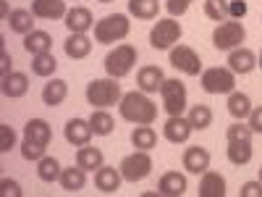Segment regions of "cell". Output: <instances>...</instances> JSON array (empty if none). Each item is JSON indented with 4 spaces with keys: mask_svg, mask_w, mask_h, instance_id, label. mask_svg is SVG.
Masks as SVG:
<instances>
[{
    "mask_svg": "<svg viewBox=\"0 0 262 197\" xmlns=\"http://www.w3.org/2000/svg\"><path fill=\"white\" fill-rule=\"evenodd\" d=\"M118 113L123 121L128 124H155L158 119V105L149 100L147 92L142 90H134V92H126L118 103Z\"/></svg>",
    "mask_w": 262,
    "mask_h": 197,
    "instance_id": "cell-1",
    "label": "cell"
},
{
    "mask_svg": "<svg viewBox=\"0 0 262 197\" xmlns=\"http://www.w3.org/2000/svg\"><path fill=\"white\" fill-rule=\"evenodd\" d=\"M86 103L92 108H113L121 103L123 92H121V84L113 76H102V79H92L86 84Z\"/></svg>",
    "mask_w": 262,
    "mask_h": 197,
    "instance_id": "cell-2",
    "label": "cell"
},
{
    "mask_svg": "<svg viewBox=\"0 0 262 197\" xmlns=\"http://www.w3.org/2000/svg\"><path fill=\"white\" fill-rule=\"evenodd\" d=\"M131 32V21L126 13H111L100 18L95 24V42H100V45H113V42H121L126 40Z\"/></svg>",
    "mask_w": 262,
    "mask_h": 197,
    "instance_id": "cell-3",
    "label": "cell"
},
{
    "mask_svg": "<svg viewBox=\"0 0 262 197\" xmlns=\"http://www.w3.org/2000/svg\"><path fill=\"white\" fill-rule=\"evenodd\" d=\"M137 61H139V53H137L134 45H128V42L116 45V50H111L105 55V74L113 76V79H123L134 71Z\"/></svg>",
    "mask_w": 262,
    "mask_h": 197,
    "instance_id": "cell-4",
    "label": "cell"
},
{
    "mask_svg": "<svg viewBox=\"0 0 262 197\" xmlns=\"http://www.w3.org/2000/svg\"><path fill=\"white\" fill-rule=\"evenodd\" d=\"M200 84L207 95H231L236 90V74L228 66H210V69H202Z\"/></svg>",
    "mask_w": 262,
    "mask_h": 197,
    "instance_id": "cell-5",
    "label": "cell"
},
{
    "mask_svg": "<svg viewBox=\"0 0 262 197\" xmlns=\"http://www.w3.org/2000/svg\"><path fill=\"white\" fill-rule=\"evenodd\" d=\"M247 40V29L238 18H228L223 24H217L212 32V45L217 50H226L231 53L233 48H242V42Z\"/></svg>",
    "mask_w": 262,
    "mask_h": 197,
    "instance_id": "cell-6",
    "label": "cell"
},
{
    "mask_svg": "<svg viewBox=\"0 0 262 197\" xmlns=\"http://www.w3.org/2000/svg\"><path fill=\"white\" fill-rule=\"evenodd\" d=\"M121 176L123 182H131V184H137L142 179H147L149 173H152V158H149V150H134L131 155H126L121 161Z\"/></svg>",
    "mask_w": 262,
    "mask_h": 197,
    "instance_id": "cell-7",
    "label": "cell"
},
{
    "mask_svg": "<svg viewBox=\"0 0 262 197\" xmlns=\"http://www.w3.org/2000/svg\"><path fill=\"white\" fill-rule=\"evenodd\" d=\"M181 34H184V29L173 16L170 18H158V24L149 32V45L155 50H170L181 40Z\"/></svg>",
    "mask_w": 262,
    "mask_h": 197,
    "instance_id": "cell-8",
    "label": "cell"
},
{
    "mask_svg": "<svg viewBox=\"0 0 262 197\" xmlns=\"http://www.w3.org/2000/svg\"><path fill=\"white\" fill-rule=\"evenodd\" d=\"M160 97L168 116H184L189 103H186V84L181 79H165L160 87Z\"/></svg>",
    "mask_w": 262,
    "mask_h": 197,
    "instance_id": "cell-9",
    "label": "cell"
},
{
    "mask_svg": "<svg viewBox=\"0 0 262 197\" xmlns=\"http://www.w3.org/2000/svg\"><path fill=\"white\" fill-rule=\"evenodd\" d=\"M170 66L186 76H200L202 74V61L194 48L189 45H173L170 48Z\"/></svg>",
    "mask_w": 262,
    "mask_h": 197,
    "instance_id": "cell-10",
    "label": "cell"
},
{
    "mask_svg": "<svg viewBox=\"0 0 262 197\" xmlns=\"http://www.w3.org/2000/svg\"><path fill=\"white\" fill-rule=\"evenodd\" d=\"M63 137H66V142L74 145V147L90 145V140L95 137V131H92V126H90V119H71V121H66Z\"/></svg>",
    "mask_w": 262,
    "mask_h": 197,
    "instance_id": "cell-11",
    "label": "cell"
},
{
    "mask_svg": "<svg viewBox=\"0 0 262 197\" xmlns=\"http://www.w3.org/2000/svg\"><path fill=\"white\" fill-rule=\"evenodd\" d=\"M66 29H69L71 34H86L92 27H95V16L90 8H84V6H74L69 8V13H66Z\"/></svg>",
    "mask_w": 262,
    "mask_h": 197,
    "instance_id": "cell-12",
    "label": "cell"
},
{
    "mask_svg": "<svg viewBox=\"0 0 262 197\" xmlns=\"http://www.w3.org/2000/svg\"><path fill=\"white\" fill-rule=\"evenodd\" d=\"M191 131H194V126L189 124V119H184V116H168V121L163 126V137L170 145H184V142H189Z\"/></svg>",
    "mask_w": 262,
    "mask_h": 197,
    "instance_id": "cell-13",
    "label": "cell"
},
{
    "mask_svg": "<svg viewBox=\"0 0 262 197\" xmlns=\"http://www.w3.org/2000/svg\"><path fill=\"white\" fill-rule=\"evenodd\" d=\"M121 182H123L121 168H116V166H100L95 171V187L102 194H116L121 189Z\"/></svg>",
    "mask_w": 262,
    "mask_h": 197,
    "instance_id": "cell-14",
    "label": "cell"
},
{
    "mask_svg": "<svg viewBox=\"0 0 262 197\" xmlns=\"http://www.w3.org/2000/svg\"><path fill=\"white\" fill-rule=\"evenodd\" d=\"M228 69L233 71V74H252L254 69H257V55L249 50V48H233L231 53H228Z\"/></svg>",
    "mask_w": 262,
    "mask_h": 197,
    "instance_id": "cell-15",
    "label": "cell"
},
{
    "mask_svg": "<svg viewBox=\"0 0 262 197\" xmlns=\"http://www.w3.org/2000/svg\"><path fill=\"white\" fill-rule=\"evenodd\" d=\"M163 82H165V74H163L160 66H142V69L137 71V87L147 95L160 92Z\"/></svg>",
    "mask_w": 262,
    "mask_h": 197,
    "instance_id": "cell-16",
    "label": "cell"
},
{
    "mask_svg": "<svg viewBox=\"0 0 262 197\" xmlns=\"http://www.w3.org/2000/svg\"><path fill=\"white\" fill-rule=\"evenodd\" d=\"M186 189H189L186 176L179 171L163 173L160 182H158V194H163V197H181V194H186Z\"/></svg>",
    "mask_w": 262,
    "mask_h": 197,
    "instance_id": "cell-17",
    "label": "cell"
},
{
    "mask_svg": "<svg viewBox=\"0 0 262 197\" xmlns=\"http://www.w3.org/2000/svg\"><path fill=\"white\" fill-rule=\"evenodd\" d=\"M37 18H66V13H69V8H66V0H32V8H29Z\"/></svg>",
    "mask_w": 262,
    "mask_h": 197,
    "instance_id": "cell-18",
    "label": "cell"
},
{
    "mask_svg": "<svg viewBox=\"0 0 262 197\" xmlns=\"http://www.w3.org/2000/svg\"><path fill=\"white\" fill-rule=\"evenodd\" d=\"M184 168L189 173H205L210 168V152L200 145H191L184 150Z\"/></svg>",
    "mask_w": 262,
    "mask_h": 197,
    "instance_id": "cell-19",
    "label": "cell"
},
{
    "mask_svg": "<svg viewBox=\"0 0 262 197\" xmlns=\"http://www.w3.org/2000/svg\"><path fill=\"white\" fill-rule=\"evenodd\" d=\"M29 92V76L24 71H11L3 76V95L11 100H18Z\"/></svg>",
    "mask_w": 262,
    "mask_h": 197,
    "instance_id": "cell-20",
    "label": "cell"
},
{
    "mask_svg": "<svg viewBox=\"0 0 262 197\" xmlns=\"http://www.w3.org/2000/svg\"><path fill=\"white\" fill-rule=\"evenodd\" d=\"M200 197H226V179L217 171H205L200 179Z\"/></svg>",
    "mask_w": 262,
    "mask_h": 197,
    "instance_id": "cell-21",
    "label": "cell"
},
{
    "mask_svg": "<svg viewBox=\"0 0 262 197\" xmlns=\"http://www.w3.org/2000/svg\"><path fill=\"white\" fill-rule=\"evenodd\" d=\"M63 50L71 61H81V58H86L92 53V40L86 34H71L69 32V37H66V42H63Z\"/></svg>",
    "mask_w": 262,
    "mask_h": 197,
    "instance_id": "cell-22",
    "label": "cell"
},
{
    "mask_svg": "<svg viewBox=\"0 0 262 197\" xmlns=\"http://www.w3.org/2000/svg\"><path fill=\"white\" fill-rule=\"evenodd\" d=\"M66 97H69V82L66 79H50L42 87V103L48 108H58Z\"/></svg>",
    "mask_w": 262,
    "mask_h": 197,
    "instance_id": "cell-23",
    "label": "cell"
},
{
    "mask_svg": "<svg viewBox=\"0 0 262 197\" xmlns=\"http://www.w3.org/2000/svg\"><path fill=\"white\" fill-rule=\"evenodd\" d=\"M60 187L69 192V194H76L86 187V171L81 166H69L60 171Z\"/></svg>",
    "mask_w": 262,
    "mask_h": 197,
    "instance_id": "cell-24",
    "label": "cell"
},
{
    "mask_svg": "<svg viewBox=\"0 0 262 197\" xmlns=\"http://www.w3.org/2000/svg\"><path fill=\"white\" fill-rule=\"evenodd\" d=\"M24 140H32V142H39V145H50L53 140V129L45 119H29L27 126H24Z\"/></svg>",
    "mask_w": 262,
    "mask_h": 197,
    "instance_id": "cell-25",
    "label": "cell"
},
{
    "mask_svg": "<svg viewBox=\"0 0 262 197\" xmlns=\"http://www.w3.org/2000/svg\"><path fill=\"white\" fill-rule=\"evenodd\" d=\"M76 166H81L84 171H97L100 166H105V155L100 147L92 145H81L76 150Z\"/></svg>",
    "mask_w": 262,
    "mask_h": 197,
    "instance_id": "cell-26",
    "label": "cell"
},
{
    "mask_svg": "<svg viewBox=\"0 0 262 197\" xmlns=\"http://www.w3.org/2000/svg\"><path fill=\"white\" fill-rule=\"evenodd\" d=\"M34 18H37V16H34L32 11L16 8V11H11V16H8V27H11V32L27 37L29 32H34Z\"/></svg>",
    "mask_w": 262,
    "mask_h": 197,
    "instance_id": "cell-27",
    "label": "cell"
},
{
    "mask_svg": "<svg viewBox=\"0 0 262 197\" xmlns=\"http://www.w3.org/2000/svg\"><path fill=\"white\" fill-rule=\"evenodd\" d=\"M24 50L29 55H39V53H50L53 50V37L42 29H34L24 37Z\"/></svg>",
    "mask_w": 262,
    "mask_h": 197,
    "instance_id": "cell-28",
    "label": "cell"
},
{
    "mask_svg": "<svg viewBox=\"0 0 262 197\" xmlns=\"http://www.w3.org/2000/svg\"><path fill=\"white\" fill-rule=\"evenodd\" d=\"M90 126H92V131H95V137H107V134H113L116 121H113L111 113H107V108H92Z\"/></svg>",
    "mask_w": 262,
    "mask_h": 197,
    "instance_id": "cell-29",
    "label": "cell"
},
{
    "mask_svg": "<svg viewBox=\"0 0 262 197\" xmlns=\"http://www.w3.org/2000/svg\"><path fill=\"white\" fill-rule=\"evenodd\" d=\"M252 100H249V95L247 92H231L228 95V113L236 119V121H247L249 119V113H252Z\"/></svg>",
    "mask_w": 262,
    "mask_h": 197,
    "instance_id": "cell-30",
    "label": "cell"
},
{
    "mask_svg": "<svg viewBox=\"0 0 262 197\" xmlns=\"http://www.w3.org/2000/svg\"><path fill=\"white\" fill-rule=\"evenodd\" d=\"M131 145L137 150H152L158 145V131L152 129V124H139L131 131Z\"/></svg>",
    "mask_w": 262,
    "mask_h": 197,
    "instance_id": "cell-31",
    "label": "cell"
},
{
    "mask_svg": "<svg viewBox=\"0 0 262 197\" xmlns=\"http://www.w3.org/2000/svg\"><path fill=\"white\" fill-rule=\"evenodd\" d=\"M60 171H63V166H60L58 158H53V155H45L42 161H37V176L45 182V184L60 182Z\"/></svg>",
    "mask_w": 262,
    "mask_h": 197,
    "instance_id": "cell-32",
    "label": "cell"
},
{
    "mask_svg": "<svg viewBox=\"0 0 262 197\" xmlns=\"http://www.w3.org/2000/svg\"><path fill=\"white\" fill-rule=\"evenodd\" d=\"M58 69V61L53 53H39V55H32V74L34 76H42V79H50Z\"/></svg>",
    "mask_w": 262,
    "mask_h": 197,
    "instance_id": "cell-33",
    "label": "cell"
},
{
    "mask_svg": "<svg viewBox=\"0 0 262 197\" xmlns=\"http://www.w3.org/2000/svg\"><path fill=\"white\" fill-rule=\"evenodd\" d=\"M128 13L144 21H152L160 13V3L158 0H128Z\"/></svg>",
    "mask_w": 262,
    "mask_h": 197,
    "instance_id": "cell-34",
    "label": "cell"
},
{
    "mask_svg": "<svg viewBox=\"0 0 262 197\" xmlns=\"http://www.w3.org/2000/svg\"><path fill=\"white\" fill-rule=\"evenodd\" d=\"M226 155L233 166H247L254 155V147H252V142H228Z\"/></svg>",
    "mask_w": 262,
    "mask_h": 197,
    "instance_id": "cell-35",
    "label": "cell"
},
{
    "mask_svg": "<svg viewBox=\"0 0 262 197\" xmlns=\"http://www.w3.org/2000/svg\"><path fill=\"white\" fill-rule=\"evenodd\" d=\"M189 124L194 126V131H202L207 126H212V111H210V105H191L189 108Z\"/></svg>",
    "mask_w": 262,
    "mask_h": 197,
    "instance_id": "cell-36",
    "label": "cell"
},
{
    "mask_svg": "<svg viewBox=\"0 0 262 197\" xmlns=\"http://www.w3.org/2000/svg\"><path fill=\"white\" fill-rule=\"evenodd\" d=\"M205 16L210 21H217V24L228 21V0H205Z\"/></svg>",
    "mask_w": 262,
    "mask_h": 197,
    "instance_id": "cell-37",
    "label": "cell"
},
{
    "mask_svg": "<svg viewBox=\"0 0 262 197\" xmlns=\"http://www.w3.org/2000/svg\"><path fill=\"white\" fill-rule=\"evenodd\" d=\"M252 134H254V131H252L249 124H244V121H233V124L226 129V140H228V142H252Z\"/></svg>",
    "mask_w": 262,
    "mask_h": 197,
    "instance_id": "cell-38",
    "label": "cell"
},
{
    "mask_svg": "<svg viewBox=\"0 0 262 197\" xmlns=\"http://www.w3.org/2000/svg\"><path fill=\"white\" fill-rule=\"evenodd\" d=\"M45 145H39V142H32V140H24V142H21V155H24V161H42V158H45Z\"/></svg>",
    "mask_w": 262,
    "mask_h": 197,
    "instance_id": "cell-39",
    "label": "cell"
},
{
    "mask_svg": "<svg viewBox=\"0 0 262 197\" xmlns=\"http://www.w3.org/2000/svg\"><path fill=\"white\" fill-rule=\"evenodd\" d=\"M16 147V131L8 124H0V152H11Z\"/></svg>",
    "mask_w": 262,
    "mask_h": 197,
    "instance_id": "cell-40",
    "label": "cell"
},
{
    "mask_svg": "<svg viewBox=\"0 0 262 197\" xmlns=\"http://www.w3.org/2000/svg\"><path fill=\"white\" fill-rule=\"evenodd\" d=\"M0 194L3 197H21L24 194V189H21V184L18 182H13V179H0Z\"/></svg>",
    "mask_w": 262,
    "mask_h": 197,
    "instance_id": "cell-41",
    "label": "cell"
},
{
    "mask_svg": "<svg viewBox=\"0 0 262 197\" xmlns=\"http://www.w3.org/2000/svg\"><path fill=\"white\" fill-rule=\"evenodd\" d=\"M238 197H262V182H244L238 189Z\"/></svg>",
    "mask_w": 262,
    "mask_h": 197,
    "instance_id": "cell-42",
    "label": "cell"
},
{
    "mask_svg": "<svg viewBox=\"0 0 262 197\" xmlns=\"http://www.w3.org/2000/svg\"><path fill=\"white\" fill-rule=\"evenodd\" d=\"M189 6L191 3H186V0H165V8H168V13L176 18V16H184L186 11H189Z\"/></svg>",
    "mask_w": 262,
    "mask_h": 197,
    "instance_id": "cell-43",
    "label": "cell"
},
{
    "mask_svg": "<svg viewBox=\"0 0 262 197\" xmlns=\"http://www.w3.org/2000/svg\"><path fill=\"white\" fill-rule=\"evenodd\" d=\"M247 124H249V129L254 131V134H262V105L252 108V113H249Z\"/></svg>",
    "mask_w": 262,
    "mask_h": 197,
    "instance_id": "cell-44",
    "label": "cell"
},
{
    "mask_svg": "<svg viewBox=\"0 0 262 197\" xmlns=\"http://www.w3.org/2000/svg\"><path fill=\"white\" fill-rule=\"evenodd\" d=\"M228 16L242 21L247 16V3H244V0H228Z\"/></svg>",
    "mask_w": 262,
    "mask_h": 197,
    "instance_id": "cell-45",
    "label": "cell"
},
{
    "mask_svg": "<svg viewBox=\"0 0 262 197\" xmlns=\"http://www.w3.org/2000/svg\"><path fill=\"white\" fill-rule=\"evenodd\" d=\"M11 63H13V61H11V55L3 50V53H0V74H3V76H6V74H11Z\"/></svg>",
    "mask_w": 262,
    "mask_h": 197,
    "instance_id": "cell-46",
    "label": "cell"
},
{
    "mask_svg": "<svg viewBox=\"0 0 262 197\" xmlns=\"http://www.w3.org/2000/svg\"><path fill=\"white\" fill-rule=\"evenodd\" d=\"M0 13H3V21H8L11 11H8V3H6V0H0Z\"/></svg>",
    "mask_w": 262,
    "mask_h": 197,
    "instance_id": "cell-47",
    "label": "cell"
},
{
    "mask_svg": "<svg viewBox=\"0 0 262 197\" xmlns=\"http://www.w3.org/2000/svg\"><path fill=\"white\" fill-rule=\"evenodd\" d=\"M257 66H259V69H262V53L257 55Z\"/></svg>",
    "mask_w": 262,
    "mask_h": 197,
    "instance_id": "cell-48",
    "label": "cell"
},
{
    "mask_svg": "<svg viewBox=\"0 0 262 197\" xmlns=\"http://www.w3.org/2000/svg\"><path fill=\"white\" fill-rule=\"evenodd\" d=\"M97 3H113V0H97Z\"/></svg>",
    "mask_w": 262,
    "mask_h": 197,
    "instance_id": "cell-49",
    "label": "cell"
},
{
    "mask_svg": "<svg viewBox=\"0 0 262 197\" xmlns=\"http://www.w3.org/2000/svg\"><path fill=\"white\" fill-rule=\"evenodd\" d=\"M259 182H262V166H259Z\"/></svg>",
    "mask_w": 262,
    "mask_h": 197,
    "instance_id": "cell-50",
    "label": "cell"
},
{
    "mask_svg": "<svg viewBox=\"0 0 262 197\" xmlns=\"http://www.w3.org/2000/svg\"><path fill=\"white\" fill-rule=\"evenodd\" d=\"M186 3H191V0H186Z\"/></svg>",
    "mask_w": 262,
    "mask_h": 197,
    "instance_id": "cell-51",
    "label": "cell"
}]
</instances>
